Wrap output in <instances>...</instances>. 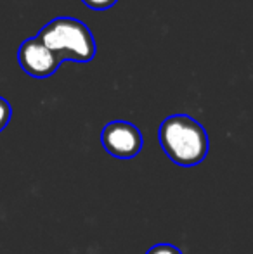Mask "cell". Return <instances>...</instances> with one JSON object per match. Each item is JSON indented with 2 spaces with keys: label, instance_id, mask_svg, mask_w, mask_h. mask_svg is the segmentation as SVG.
Returning a JSON list of instances; mask_svg holds the SVG:
<instances>
[{
  "label": "cell",
  "instance_id": "5b68a950",
  "mask_svg": "<svg viewBox=\"0 0 253 254\" xmlns=\"http://www.w3.org/2000/svg\"><path fill=\"white\" fill-rule=\"evenodd\" d=\"M10 116H12V107L3 97H0V131L9 125Z\"/></svg>",
  "mask_w": 253,
  "mask_h": 254
},
{
  "label": "cell",
  "instance_id": "277c9868",
  "mask_svg": "<svg viewBox=\"0 0 253 254\" xmlns=\"http://www.w3.org/2000/svg\"><path fill=\"white\" fill-rule=\"evenodd\" d=\"M17 63L21 69L33 78H47L61 66V57L47 49L37 37L26 38L17 49Z\"/></svg>",
  "mask_w": 253,
  "mask_h": 254
},
{
  "label": "cell",
  "instance_id": "8992f818",
  "mask_svg": "<svg viewBox=\"0 0 253 254\" xmlns=\"http://www.w3.org/2000/svg\"><path fill=\"white\" fill-rule=\"evenodd\" d=\"M144 254H182V251L173 244H155Z\"/></svg>",
  "mask_w": 253,
  "mask_h": 254
},
{
  "label": "cell",
  "instance_id": "7a4b0ae2",
  "mask_svg": "<svg viewBox=\"0 0 253 254\" xmlns=\"http://www.w3.org/2000/svg\"><path fill=\"white\" fill-rule=\"evenodd\" d=\"M37 38L47 49L58 54L61 61L88 63L95 56L94 35L75 17H56L38 31Z\"/></svg>",
  "mask_w": 253,
  "mask_h": 254
},
{
  "label": "cell",
  "instance_id": "6da1fadb",
  "mask_svg": "<svg viewBox=\"0 0 253 254\" xmlns=\"http://www.w3.org/2000/svg\"><path fill=\"white\" fill-rule=\"evenodd\" d=\"M160 144L172 163L191 168L208 154V133L199 121L187 114H172L160 125Z\"/></svg>",
  "mask_w": 253,
  "mask_h": 254
},
{
  "label": "cell",
  "instance_id": "3957f363",
  "mask_svg": "<svg viewBox=\"0 0 253 254\" xmlns=\"http://www.w3.org/2000/svg\"><path fill=\"white\" fill-rule=\"evenodd\" d=\"M101 144L116 159H134L142 149V133L130 121L116 120L102 128Z\"/></svg>",
  "mask_w": 253,
  "mask_h": 254
},
{
  "label": "cell",
  "instance_id": "52a82bcc",
  "mask_svg": "<svg viewBox=\"0 0 253 254\" xmlns=\"http://www.w3.org/2000/svg\"><path fill=\"white\" fill-rule=\"evenodd\" d=\"M82 2H84L87 7H90V9H94V10H106V9H109L111 5H115L118 0H82Z\"/></svg>",
  "mask_w": 253,
  "mask_h": 254
}]
</instances>
